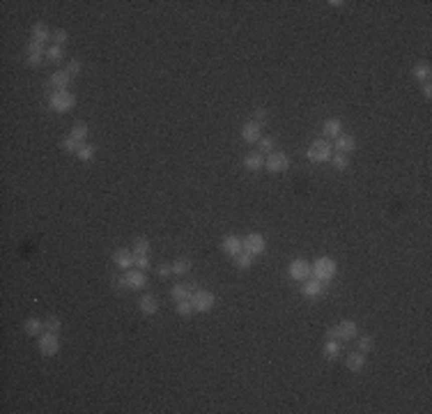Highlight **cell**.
I'll use <instances>...</instances> for the list:
<instances>
[{"instance_id": "obj_32", "label": "cell", "mask_w": 432, "mask_h": 414, "mask_svg": "<svg viewBox=\"0 0 432 414\" xmlns=\"http://www.w3.org/2000/svg\"><path fill=\"white\" fill-rule=\"evenodd\" d=\"M191 272V260L189 258H177V260L173 262V274H177V276H184V274Z\"/></svg>"}, {"instance_id": "obj_44", "label": "cell", "mask_w": 432, "mask_h": 414, "mask_svg": "<svg viewBox=\"0 0 432 414\" xmlns=\"http://www.w3.org/2000/svg\"><path fill=\"white\" fill-rule=\"evenodd\" d=\"M157 274L161 278H168L170 274H173V265H161V267H157Z\"/></svg>"}, {"instance_id": "obj_22", "label": "cell", "mask_w": 432, "mask_h": 414, "mask_svg": "<svg viewBox=\"0 0 432 414\" xmlns=\"http://www.w3.org/2000/svg\"><path fill=\"white\" fill-rule=\"evenodd\" d=\"M341 350H343L341 341H336V338H327V343H324V357H327V359H329V361L338 359Z\"/></svg>"}, {"instance_id": "obj_18", "label": "cell", "mask_w": 432, "mask_h": 414, "mask_svg": "<svg viewBox=\"0 0 432 414\" xmlns=\"http://www.w3.org/2000/svg\"><path fill=\"white\" fill-rule=\"evenodd\" d=\"M322 134L327 138H338L343 134V122L338 118H329V120L322 125Z\"/></svg>"}, {"instance_id": "obj_39", "label": "cell", "mask_w": 432, "mask_h": 414, "mask_svg": "<svg viewBox=\"0 0 432 414\" xmlns=\"http://www.w3.org/2000/svg\"><path fill=\"white\" fill-rule=\"evenodd\" d=\"M60 145H62V150H65V152H74L76 154V150H78V143H76L71 136H65Z\"/></svg>"}, {"instance_id": "obj_35", "label": "cell", "mask_w": 432, "mask_h": 414, "mask_svg": "<svg viewBox=\"0 0 432 414\" xmlns=\"http://www.w3.org/2000/svg\"><path fill=\"white\" fill-rule=\"evenodd\" d=\"M60 327H62V322H60L58 316H49V318H46V322H44V329H46V332L60 334Z\"/></svg>"}, {"instance_id": "obj_4", "label": "cell", "mask_w": 432, "mask_h": 414, "mask_svg": "<svg viewBox=\"0 0 432 414\" xmlns=\"http://www.w3.org/2000/svg\"><path fill=\"white\" fill-rule=\"evenodd\" d=\"M191 304H193V310H198V313H209L216 304V294L209 292V290L198 288L191 294Z\"/></svg>"}, {"instance_id": "obj_31", "label": "cell", "mask_w": 432, "mask_h": 414, "mask_svg": "<svg viewBox=\"0 0 432 414\" xmlns=\"http://www.w3.org/2000/svg\"><path fill=\"white\" fill-rule=\"evenodd\" d=\"M276 150V138H271V136H262L258 141V152L260 154H271Z\"/></svg>"}, {"instance_id": "obj_20", "label": "cell", "mask_w": 432, "mask_h": 414, "mask_svg": "<svg viewBox=\"0 0 432 414\" xmlns=\"http://www.w3.org/2000/svg\"><path fill=\"white\" fill-rule=\"evenodd\" d=\"M244 166H246V170H253V173H258V170H262V166H265V154L249 152L246 157H244Z\"/></svg>"}, {"instance_id": "obj_36", "label": "cell", "mask_w": 432, "mask_h": 414, "mask_svg": "<svg viewBox=\"0 0 432 414\" xmlns=\"http://www.w3.org/2000/svg\"><path fill=\"white\" fill-rule=\"evenodd\" d=\"M81 69H83V65H81V60H78V58H71V60L67 62V67H65V71L69 74L71 78L78 76V74H81Z\"/></svg>"}, {"instance_id": "obj_42", "label": "cell", "mask_w": 432, "mask_h": 414, "mask_svg": "<svg viewBox=\"0 0 432 414\" xmlns=\"http://www.w3.org/2000/svg\"><path fill=\"white\" fill-rule=\"evenodd\" d=\"M253 120L260 122V125H265L267 122V109H255L253 111Z\"/></svg>"}, {"instance_id": "obj_13", "label": "cell", "mask_w": 432, "mask_h": 414, "mask_svg": "<svg viewBox=\"0 0 432 414\" xmlns=\"http://www.w3.org/2000/svg\"><path fill=\"white\" fill-rule=\"evenodd\" d=\"M113 262L115 267L122 269V272H129V267L134 265V253L129 249H115L113 251Z\"/></svg>"}, {"instance_id": "obj_3", "label": "cell", "mask_w": 432, "mask_h": 414, "mask_svg": "<svg viewBox=\"0 0 432 414\" xmlns=\"http://www.w3.org/2000/svg\"><path fill=\"white\" fill-rule=\"evenodd\" d=\"M49 106L53 113H67V111H71L76 106V97L69 90H55L49 97Z\"/></svg>"}, {"instance_id": "obj_10", "label": "cell", "mask_w": 432, "mask_h": 414, "mask_svg": "<svg viewBox=\"0 0 432 414\" xmlns=\"http://www.w3.org/2000/svg\"><path fill=\"white\" fill-rule=\"evenodd\" d=\"M308 276H310V265H308V260L297 258V260L290 262V278H294V281H306Z\"/></svg>"}, {"instance_id": "obj_23", "label": "cell", "mask_w": 432, "mask_h": 414, "mask_svg": "<svg viewBox=\"0 0 432 414\" xmlns=\"http://www.w3.org/2000/svg\"><path fill=\"white\" fill-rule=\"evenodd\" d=\"M33 39L35 42H39V44H46L51 39V30H49V26L44 21H39V23H35L33 26Z\"/></svg>"}, {"instance_id": "obj_19", "label": "cell", "mask_w": 432, "mask_h": 414, "mask_svg": "<svg viewBox=\"0 0 432 414\" xmlns=\"http://www.w3.org/2000/svg\"><path fill=\"white\" fill-rule=\"evenodd\" d=\"M138 308H141L145 316H154L159 310V299L154 294H143L141 301H138Z\"/></svg>"}, {"instance_id": "obj_2", "label": "cell", "mask_w": 432, "mask_h": 414, "mask_svg": "<svg viewBox=\"0 0 432 414\" xmlns=\"http://www.w3.org/2000/svg\"><path fill=\"white\" fill-rule=\"evenodd\" d=\"M331 154H334V145H331L327 138H317V141L310 143V147H308V161H313V164H324V161H329Z\"/></svg>"}, {"instance_id": "obj_6", "label": "cell", "mask_w": 432, "mask_h": 414, "mask_svg": "<svg viewBox=\"0 0 432 414\" xmlns=\"http://www.w3.org/2000/svg\"><path fill=\"white\" fill-rule=\"evenodd\" d=\"M242 242H244V251H246V253H251L253 258L267 251V242H265V237H262L260 233H249Z\"/></svg>"}, {"instance_id": "obj_30", "label": "cell", "mask_w": 432, "mask_h": 414, "mask_svg": "<svg viewBox=\"0 0 432 414\" xmlns=\"http://www.w3.org/2000/svg\"><path fill=\"white\" fill-rule=\"evenodd\" d=\"M23 329H26L28 336H39V334H42V329H44V325L37 320V318H28L26 325H23Z\"/></svg>"}, {"instance_id": "obj_1", "label": "cell", "mask_w": 432, "mask_h": 414, "mask_svg": "<svg viewBox=\"0 0 432 414\" xmlns=\"http://www.w3.org/2000/svg\"><path fill=\"white\" fill-rule=\"evenodd\" d=\"M336 272H338V265H336V260L331 256H322L310 265V274L315 278H319V281H327V283L336 276Z\"/></svg>"}, {"instance_id": "obj_21", "label": "cell", "mask_w": 432, "mask_h": 414, "mask_svg": "<svg viewBox=\"0 0 432 414\" xmlns=\"http://www.w3.org/2000/svg\"><path fill=\"white\" fill-rule=\"evenodd\" d=\"M87 134H90V127H87V122H74V127H71V131H69V136L74 138L78 145L87 141Z\"/></svg>"}, {"instance_id": "obj_41", "label": "cell", "mask_w": 432, "mask_h": 414, "mask_svg": "<svg viewBox=\"0 0 432 414\" xmlns=\"http://www.w3.org/2000/svg\"><path fill=\"white\" fill-rule=\"evenodd\" d=\"M134 265L138 269H143V272H147V269H150V258L147 256H134Z\"/></svg>"}, {"instance_id": "obj_16", "label": "cell", "mask_w": 432, "mask_h": 414, "mask_svg": "<svg viewBox=\"0 0 432 414\" xmlns=\"http://www.w3.org/2000/svg\"><path fill=\"white\" fill-rule=\"evenodd\" d=\"M345 366L350 368L352 373L357 371H363V366H366V354L361 352V350H357V352H350L345 359Z\"/></svg>"}, {"instance_id": "obj_29", "label": "cell", "mask_w": 432, "mask_h": 414, "mask_svg": "<svg viewBox=\"0 0 432 414\" xmlns=\"http://www.w3.org/2000/svg\"><path fill=\"white\" fill-rule=\"evenodd\" d=\"M170 297H173L175 301L191 299V290H189V285H179V283H175L173 288H170Z\"/></svg>"}, {"instance_id": "obj_37", "label": "cell", "mask_w": 432, "mask_h": 414, "mask_svg": "<svg viewBox=\"0 0 432 414\" xmlns=\"http://www.w3.org/2000/svg\"><path fill=\"white\" fill-rule=\"evenodd\" d=\"M373 348H375L373 336H368V334H363V336L359 338V350H361L363 354H368V352H373Z\"/></svg>"}, {"instance_id": "obj_8", "label": "cell", "mask_w": 432, "mask_h": 414, "mask_svg": "<svg viewBox=\"0 0 432 414\" xmlns=\"http://www.w3.org/2000/svg\"><path fill=\"white\" fill-rule=\"evenodd\" d=\"M327 288H329V283L327 281H319V278H310L308 276L306 281H303V285H301V292H303V297H308V299H315V297H319V294H324L327 292Z\"/></svg>"}, {"instance_id": "obj_40", "label": "cell", "mask_w": 432, "mask_h": 414, "mask_svg": "<svg viewBox=\"0 0 432 414\" xmlns=\"http://www.w3.org/2000/svg\"><path fill=\"white\" fill-rule=\"evenodd\" d=\"M28 53H35V55H44L46 53V46L39 42H35V39H30V44H28Z\"/></svg>"}, {"instance_id": "obj_12", "label": "cell", "mask_w": 432, "mask_h": 414, "mask_svg": "<svg viewBox=\"0 0 432 414\" xmlns=\"http://www.w3.org/2000/svg\"><path fill=\"white\" fill-rule=\"evenodd\" d=\"M125 278L127 290H143L147 285V276L143 269H129V272H125Z\"/></svg>"}, {"instance_id": "obj_45", "label": "cell", "mask_w": 432, "mask_h": 414, "mask_svg": "<svg viewBox=\"0 0 432 414\" xmlns=\"http://www.w3.org/2000/svg\"><path fill=\"white\" fill-rule=\"evenodd\" d=\"M113 285H115V288H118V290H127V278H125V276L115 278V283H113Z\"/></svg>"}, {"instance_id": "obj_38", "label": "cell", "mask_w": 432, "mask_h": 414, "mask_svg": "<svg viewBox=\"0 0 432 414\" xmlns=\"http://www.w3.org/2000/svg\"><path fill=\"white\" fill-rule=\"evenodd\" d=\"M67 39H69V35H67V30H62V28H58V30L53 33V42H55V46H65Z\"/></svg>"}, {"instance_id": "obj_14", "label": "cell", "mask_w": 432, "mask_h": 414, "mask_svg": "<svg viewBox=\"0 0 432 414\" xmlns=\"http://www.w3.org/2000/svg\"><path fill=\"white\" fill-rule=\"evenodd\" d=\"M336 332H338L341 341H352V338L359 336V327L354 320H343L341 325H336Z\"/></svg>"}, {"instance_id": "obj_7", "label": "cell", "mask_w": 432, "mask_h": 414, "mask_svg": "<svg viewBox=\"0 0 432 414\" xmlns=\"http://www.w3.org/2000/svg\"><path fill=\"white\" fill-rule=\"evenodd\" d=\"M265 168L269 170V173H283V170L290 168V157H287L285 152H271L269 157L265 159Z\"/></svg>"}, {"instance_id": "obj_11", "label": "cell", "mask_w": 432, "mask_h": 414, "mask_svg": "<svg viewBox=\"0 0 432 414\" xmlns=\"http://www.w3.org/2000/svg\"><path fill=\"white\" fill-rule=\"evenodd\" d=\"M221 251L223 253H228V256H239L244 251V242H242V237H237V235H226L223 237V242H221Z\"/></svg>"}, {"instance_id": "obj_46", "label": "cell", "mask_w": 432, "mask_h": 414, "mask_svg": "<svg viewBox=\"0 0 432 414\" xmlns=\"http://www.w3.org/2000/svg\"><path fill=\"white\" fill-rule=\"evenodd\" d=\"M423 97H425V99H430V97H432V85H430V81L423 83Z\"/></svg>"}, {"instance_id": "obj_34", "label": "cell", "mask_w": 432, "mask_h": 414, "mask_svg": "<svg viewBox=\"0 0 432 414\" xmlns=\"http://www.w3.org/2000/svg\"><path fill=\"white\" fill-rule=\"evenodd\" d=\"M175 310H177V316H182V318H189L191 313H193V304H191V299L175 301Z\"/></svg>"}, {"instance_id": "obj_25", "label": "cell", "mask_w": 432, "mask_h": 414, "mask_svg": "<svg viewBox=\"0 0 432 414\" xmlns=\"http://www.w3.org/2000/svg\"><path fill=\"white\" fill-rule=\"evenodd\" d=\"M94 152H97V147L92 145V143H81L78 150H76V157L81 159V161H92V159H94Z\"/></svg>"}, {"instance_id": "obj_43", "label": "cell", "mask_w": 432, "mask_h": 414, "mask_svg": "<svg viewBox=\"0 0 432 414\" xmlns=\"http://www.w3.org/2000/svg\"><path fill=\"white\" fill-rule=\"evenodd\" d=\"M44 62V55H35V53H28V65L30 67H39Z\"/></svg>"}, {"instance_id": "obj_33", "label": "cell", "mask_w": 432, "mask_h": 414, "mask_svg": "<svg viewBox=\"0 0 432 414\" xmlns=\"http://www.w3.org/2000/svg\"><path fill=\"white\" fill-rule=\"evenodd\" d=\"M235 265H237V269H251L253 267V256L246 253V251H242L239 256H235Z\"/></svg>"}, {"instance_id": "obj_24", "label": "cell", "mask_w": 432, "mask_h": 414, "mask_svg": "<svg viewBox=\"0 0 432 414\" xmlns=\"http://www.w3.org/2000/svg\"><path fill=\"white\" fill-rule=\"evenodd\" d=\"M150 251H152V244H150L147 237H136L134 246H131V253H134V256H150Z\"/></svg>"}, {"instance_id": "obj_28", "label": "cell", "mask_w": 432, "mask_h": 414, "mask_svg": "<svg viewBox=\"0 0 432 414\" xmlns=\"http://www.w3.org/2000/svg\"><path fill=\"white\" fill-rule=\"evenodd\" d=\"M44 58L46 60H51V62H62L65 60V49L62 46H46V53H44Z\"/></svg>"}, {"instance_id": "obj_17", "label": "cell", "mask_w": 432, "mask_h": 414, "mask_svg": "<svg viewBox=\"0 0 432 414\" xmlns=\"http://www.w3.org/2000/svg\"><path fill=\"white\" fill-rule=\"evenodd\" d=\"M51 85L55 87V90H69L71 85V76L67 74L65 69H58L51 74Z\"/></svg>"}, {"instance_id": "obj_27", "label": "cell", "mask_w": 432, "mask_h": 414, "mask_svg": "<svg viewBox=\"0 0 432 414\" xmlns=\"http://www.w3.org/2000/svg\"><path fill=\"white\" fill-rule=\"evenodd\" d=\"M331 164H334L336 170H347L350 168V154H343V152H334L329 159Z\"/></svg>"}, {"instance_id": "obj_15", "label": "cell", "mask_w": 432, "mask_h": 414, "mask_svg": "<svg viewBox=\"0 0 432 414\" xmlns=\"http://www.w3.org/2000/svg\"><path fill=\"white\" fill-rule=\"evenodd\" d=\"M354 147H357V138L352 136V134H341V136L336 138V150L343 154H350L354 152Z\"/></svg>"}, {"instance_id": "obj_5", "label": "cell", "mask_w": 432, "mask_h": 414, "mask_svg": "<svg viewBox=\"0 0 432 414\" xmlns=\"http://www.w3.org/2000/svg\"><path fill=\"white\" fill-rule=\"evenodd\" d=\"M37 348L44 357H55L60 350V341H58V334L53 332H44L37 336Z\"/></svg>"}, {"instance_id": "obj_26", "label": "cell", "mask_w": 432, "mask_h": 414, "mask_svg": "<svg viewBox=\"0 0 432 414\" xmlns=\"http://www.w3.org/2000/svg\"><path fill=\"white\" fill-rule=\"evenodd\" d=\"M411 74H414V78H416V81L427 83V81H430V74H432V69H430V65H427V62H421V65H416L414 69H411Z\"/></svg>"}, {"instance_id": "obj_9", "label": "cell", "mask_w": 432, "mask_h": 414, "mask_svg": "<svg viewBox=\"0 0 432 414\" xmlns=\"http://www.w3.org/2000/svg\"><path fill=\"white\" fill-rule=\"evenodd\" d=\"M260 138H262V125L255 120H249L246 125L242 127V141L249 143V145H253V143H258Z\"/></svg>"}]
</instances>
